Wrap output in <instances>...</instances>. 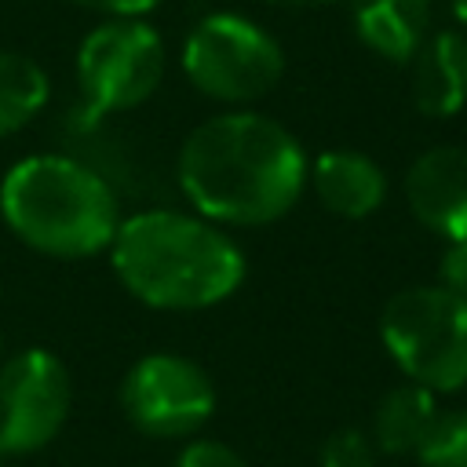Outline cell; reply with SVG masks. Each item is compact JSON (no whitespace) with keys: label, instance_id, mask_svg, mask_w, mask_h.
<instances>
[{"label":"cell","instance_id":"cell-1","mask_svg":"<svg viewBox=\"0 0 467 467\" xmlns=\"http://www.w3.org/2000/svg\"><path fill=\"white\" fill-rule=\"evenodd\" d=\"M175 179L197 215L226 226H266L299 201L306 153L274 117L226 109L182 139Z\"/></svg>","mask_w":467,"mask_h":467},{"label":"cell","instance_id":"cell-2","mask_svg":"<svg viewBox=\"0 0 467 467\" xmlns=\"http://www.w3.org/2000/svg\"><path fill=\"white\" fill-rule=\"evenodd\" d=\"M109 259L120 285L157 310H204L244 281V252L212 219L179 208H142L120 219Z\"/></svg>","mask_w":467,"mask_h":467},{"label":"cell","instance_id":"cell-3","mask_svg":"<svg viewBox=\"0 0 467 467\" xmlns=\"http://www.w3.org/2000/svg\"><path fill=\"white\" fill-rule=\"evenodd\" d=\"M0 215L29 248L55 259H88L109 248L120 226L117 190L69 153H33L7 168Z\"/></svg>","mask_w":467,"mask_h":467},{"label":"cell","instance_id":"cell-4","mask_svg":"<svg viewBox=\"0 0 467 467\" xmlns=\"http://www.w3.org/2000/svg\"><path fill=\"white\" fill-rule=\"evenodd\" d=\"M186 80L234 109L270 95L285 77V51L270 29L241 11H212L193 22L179 51Z\"/></svg>","mask_w":467,"mask_h":467},{"label":"cell","instance_id":"cell-5","mask_svg":"<svg viewBox=\"0 0 467 467\" xmlns=\"http://www.w3.org/2000/svg\"><path fill=\"white\" fill-rule=\"evenodd\" d=\"M379 336L409 383L434 394L467 383V303L441 285L394 292L379 314Z\"/></svg>","mask_w":467,"mask_h":467},{"label":"cell","instance_id":"cell-6","mask_svg":"<svg viewBox=\"0 0 467 467\" xmlns=\"http://www.w3.org/2000/svg\"><path fill=\"white\" fill-rule=\"evenodd\" d=\"M164 40L146 18H102L84 33L73 69L80 109L120 117L139 109L164 80Z\"/></svg>","mask_w":467,"mask_h":467},{"label":"cell","instance_id":"cell-7","mask_svg":"<svg viewBox=\"0 0 467 467\" xmlns=\"http://www.w3.org/2000/svg\"><path fill=\"white\" fill-rule=\"evenodd\" d=\"M124 416L150 438L197 434L215 412V387L208 372L182 354H146L120 383Z\"/></svg>","mask_w":467,"mask_h":467},{"label":"cell","instance_id":"cell-8","mask_svg":"<svg viewBox=\"0 0 467 467\" xmlns=\"http://www.w3.org/2000/svg\"><path fill=\"white\" fill-rule=\"evenodd\" d=\"M73 383L66 365L40 347L0 361V456L44 449L66 423Z\"/></svg>","mask_w":467,"mask_h":467},{"label":"cell","instance_id":"cell-9","mask_svg":"<svg viewBox=\"0 0 467 467\" xmlns=\"http://www.w3.org/2000/svg\"><path fill=\"white\" fill-rule=\"evenodd\" d=\"M409 212L445 241H467V146H431L405 171Z\"/></svg>","mask_w":467,"mask_h":467},{"label":"cell","instance_id":"cell-10","mask_svg":"<svg viewBox=\"0 0 467 467\" xmlns=\"http://www.w3.org/2000/svg\"><path fill=\"white\" fill-rule=\"evenodd\" d=\"M412 102L423 117H452L467 106V33L438 29L409 58Z\"/></svg>","mask_w":467,"mask_h":467},{"label":"cell","instance_id":"cell-11","mask_svg":"<svg viewBox=\"0 0 467 467\" xmlns=\"http://www.w3.org/2000/svg\"><path fill=\"white\" fill-rule=\"evenodd\" d=\"M306 179L314 186V197L343 219H365V215L379 212V204L387 201L383 168L372 157L358 153V150H325V153H317Z\"/></svg>","mask_w":467,"mask_h":467},{"label":"cell","instance_id":"cell-12","mask_svg":"<svg viewBox=\"0 0 467 467\" xmlns=\"http://www.w3.org/2000/svg\"><path fill=\"white\" fill-rule=\"evenodd\" d=\"M358 40L398 66H409L431 33V0H350Z\"/></svg>","mask_w":467,"mask_h":467},{"label":"cell","instance_id":"cell-13","mask_svg":"<svg viewBox=\"0 0 467 467\" xmlns=\"http://www.w3.org/2000/svg\"><path fill=\"white\" fill-rule=\"evenodd\" d=\"M434 390L420 383H401L387 390L372 412V445L383 452H416L427 423L434 420Z\"/></svg>","mask_w":467,"mask_h":467},{"label":"cell","instance_id":"cell-14","mask_svg":"<svg viewBox=\"0 0 467 467\" xmlns=\"http://www.w3.org/2000/svg\"><path fill=\"white\" fill-rule=\"evenodd\" d=\"M51 95V80L40 62L18 51H0V139L26 128Z\"/></svg>","mask_w":467,"mask_h":467},{"label":"cell","instance_id":"cell-15","mask_svg":"<svg viewBox=\"0 0 467 467\" xmlns=\"http://www.w3.org/2000/svg\"><path fill=\"white\" fill-rule=\"evenodd\" d=\"M412 456L423 467H467V409H438Z\"/></svg>","mask_w":467,"mask_h":467},{"label":"cell","instance_id":"cell-16","mask_svg":"<svg viewBox=\"0 0 467 467\" xmlns=\"http://www.w3.org/2000/svg\"><path fill=\"white\" fill-rule=\"evenodd\" d=\"M321 467H376V445L365 431L343 427L325 438L321 445Z\"/></svg>","mask_w":467,"mask_h":467},{"label":"cell","instance_id":"cell-17","mask_svg":"<svg viewBox=\"0 0 467 467\" xmlns=\"http://www.w3.org/2000/svg\"><path fill=\"white\" fill-rule=\"evenodd\" d=\"M175 467H248L241 452H234L230 445L223 441H190L182 452H179V463Z\"/></svg>","mask_w":467,"mask_h":467},{"label":"cell","instance_id":"cell-18","mask_svg":"<svg viewBox=\"0 0 467 467\" xmlns=\"http://www.w3.org/2000/svg\"><path fill=\"white\" fill-rule=\"evenodd\" d=\"M438 285L467 303V241H449L438 266Z\"/></svg>","mask_w":467,"mask_h":467},{"label":"cell","instance_id":"cell-19","mask_svg":"<svg viewBox=\"0 0 467 467\" xmlns=\"http://www.w3.org/2000/svg\"><path fill=\"white\" fill-rule=\"evenodd\" d=\"M69 4H77V7H84V11H99V15H106V18H142V15H150L161 0H69Z\"/></svg>","mask_w":467,"mask_h":467},{"label":"cell","instance_id":"cell-20","mask_svg":"<svg viewBox=\"0 0 467 467\" xmlns=\"http://www.w3.org/2000/svg\"><path fill=\"white\" fill-rule=\"evenodd\" d=\"M266 4H274V7H292V11H303V7H328V4H336V0H266Z\"/></svg>","mask_w":467,"mask_h":467},{"label":"cell","instance_id":"cell-21","mask_svg":"<svg viewBox=\"0 0 467 467\" xmlns=\"http://www.w3.org/2000/svg\"><path fill=\"white\" fill-rule=\"evenodd\" d=\"M452 15H456V29L467 33V0H452Z\"/></svg>","mask_w":467,"mask_h":467}]
</instances>
